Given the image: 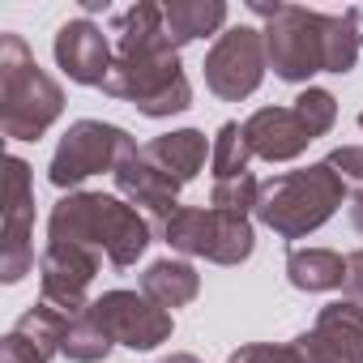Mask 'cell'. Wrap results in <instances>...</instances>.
Wrapping results in <instances>:
<instances>
[{
	"mask_svg": "<svg viewBox=\"0 0 363 363\" xmlns=\"http://www.w3.org/2000/svg\"><path fill=\"white\" fill-rule=\"evenodd\" d=\"M342 201H346V179L329 162H312V167L261 179L257 218L282 240H308L342 210Z\"/></svg>",
	"mask_w": 363,
	"mask_h": 363,
	"instance_id": "cell-1",
	"label": "cell"
},
{
	"mask_svg": "<svg viewBox=\"0 0 363 363\" xmlns=\"http://www.w3.org/2000/svg\"><path fill=\"white\" fill-rule=\"evenodd\" d=\"M65 116V90L48 77L22 35H0V133L39 141Z\"/></svg>",
	"mask_w": 363,
	"mask_h": 363,
	"instance_id": "cell-2",
	"label": "cell"
},
{
	"mask_svg": "<svg viewBox=\"0 0 363 363\" xmlns=\"http://www.w3.org/2000/svg\"><path fill=\"white\" fill-rule=\"evenodd\" d=\"M103 94L133 103L150 120H167L193 107V86L184 77L179 52L171 43L162 48H137V52H116Z\"/></svg>",
	"mask_w": 363,
	"mask_h": 363,
	"instance_id": "cell-3",
	"label": "cell"
},
{
	"mask_svg": "<svg viewBox=\"0 0 363 363\" xmlns=\"http://www.w3.org/2000/svg\"><path fill=\"white\" fill-rule=\"evenodd\" d=\"M248 9L265 18V60L274 77L308 86L316 73H325V48H320L325 13L299 5H261V0H252Z\"/></svg>",
	"mask_w": 363,
	"mask_h": 363,
	"instance_id": "cell-4",
	"label": "cell"
},
{
	"mask_svg": "<svg viewBox=\"0 0 363 363\" xmlns=\"http://www.w3.org/2000/svg\"><path fill=\"white\" fill-rule=\"evenodd\" d=\"M137 137H128V128L120 124H103V120H73L52 154V167H48V179L56 189H69L77 193V184H86L90 175H103L120 162H128L137 154Z\"/></svg>",
	"mask_w": 363,
	"mask_h": 363,
	"instance_id": "cell-5",
	"label": "cell"
},
{
	"mask_svg": "<svg viewBox=\"0 0 363 363\" xmlns=\"http://www.w3.org/2000/svg\"><path fill=\"white\" fill-rule=\"evenodd\" d=\"M206 90L223 103H244L261 90L265 82V30L257 26H231L214 39L206 52Z\"/></svg>",
	"mask_w": 363,
	"mask_h": 363,
	"instance_id": "cell-6",
	"label": "cell"
},
{
	"mask_svg": "<svg viewBox=\"0 0 363 363\" xmlns=\"http://www.w3.org/2000/svg\"><path fill=\"white\" fill-rule=\"evenodd\" d=\"M35 184L30 162L5 158V227H0V282L13 286L35 269Z\"/></svg>",
	"mask_w": 363,
	"mask_h": 363,
	"instance_id": "cell-7",
	"label": "cell"
},
{
	"mask_svg": "<svg viewBox=\"0 0 363 363\" xmlns=\"http://www.w3.org/2000/svg\"><path fill=\"white\" fill-rule=\"evenodd\" d=\"M90 312L107 329V337L128 350H154L171 342V329H175L171 312L150 303L141 291H103L99 299H90Z\"/></svg>",
	"mask_w": 363,
	"mask_h": 363,
	"instance_id": "cell-8",
	"label": "cell"
},
{
	"mask_svg": "<svg viewBox=\"0 0 363 363\" xmlns=\"http://www.w3.org/2000/svg\"><path fill=\"white\" fill-rule=\"evenodd\" d=\"M103 265V252L77 248V244H48L39 257V295L43 303L60 308L65 316H77L90 308L86 291Z\"/></svg>",
	"mask_w": 363,
	"mask_h": 363,
	"instance_id": "cell-9",
	"label": "cell"
},
{
	"mask_svg": "<svg viewBox=\"0 0 363 363\" xmlns=\"http://www.w3.org/2000/svg\"><path fill=\"white\" fill-rule=\"evenodd\" d=\"M303 363H363V308L333 299L316 312V325L291 342Z\"/></svg>",
	"mask_w": 363,
	"mask_h": 363,
	"instance_id": "cell-10",
	"label": "cell"
},
{
	"mask_svg": "<svg viewBox=\"0 0 363 363\" xmlns=\"http://www.w3.org/2000/svg\"><path fill=\"white\" fill-rule=\"evenodd\" d=\"M52 56H56V69L73 82V86H99L107 82V69L116 60V48H111V35H103L99 22L90 18H73L56 30L52 39Z\"/></svg>",
	"mask_w": 363,
	"mask_h": 363,
	"instance_id": "cell-11",
	"label": "cell"
},
{
	"mask_svg": "<svg viewBox=\"0 0 363 363\" xmlns=\"http://www.w3.org/2000/svg\"><path fill=\"white\" fill-rule=\"evenodd\" d=\"M111 179H116L120 197L154 223V235H158V231H162V223L179 210V189H184V184H179L175 175L158 171V167H154L141 150H137L128 162H120Z\"/></svg>",
	"mask_w": 363,
	"mask_h": 363,
	"instance_id": "cell-12",
	"label": "cell"
},
{
	"mask_svg": "<svg viewBox=\"0 0 363 363\" xmlns=\"http://www.w3.org/2000/svg\"><path fill=\"white\" fill-rule=\"evenodd\" d=\"M244 137L252 145V158H265V162H295L312 145L308 128L291 107H257L244 120Z\"/></svg>",
	"mask_w": 363,
	"mask_h": 363,
	"instance_id": "cell-13",
	"label": "cell"
},
{
	"mask_svg": "<svg viewBox=\"0 0 363 363\" xmlns=\"http://www.w3.org/2000/svg\"><path fill=\"white\" fill-rule=\"evenodd\" d=\"M107 201H111V193H82V189L60 197L48 214V244H77V248L99 252Z\"/></svg>",
	"mask_w": 363,
	"mask_h": 363,
	"instance_id": "cell-14",
	"label": "cell"
},
{
	"mask_svg": "<svg viewBox=\"0 0 363 363\" xmlns=\"http://www.w3.org/2000/svg\"><path fill=\"white\" fill-rule=\"evenodd\" d=\"M210 150H214V141H206L201 128H175V133H162V137H154V141L141 145V154H145L158 171L175 175L179 184H189V179H197V175L206 171Z\"/></svg>",
	"mask_w": 363,
	"mask_h": 363,
	"instance_id": "cell-15",
	"label": "cell"
},
{
	"mask_svg": "<svg viewBox=\"0 0 363 363\" xmlns=\"http://www.w3.org/2000/svg\"><path fill=\"white\" fill-rule=\"evenodd\" d=\"M141 295H145L150 303L167 308V312L189 308V303L201 295V274H197V265L184 261V257H162V261L145 265V274H141Z\"/></svg>",
	"mask_w": 363,
	"mask_h": 363,
	"instance_id": "cell-16",
	"label": "cell"
},
{
	"mask_svg": "<svg viewBox=\"0 0 363 363\" xmlns=\"http://www.w3.org/2000/svg\"><path fill=\"white\" fill-rule=\"evenodd\" d=\"M227 0H162V22L175 52L206 35H218L227 26Z\"/></svg>",
	"mask_w": 363,
	"mask_h": 363,
	"instance_id": "cell-17",
	"label": "cell"
},
{
	"mask_svg": "<svg viewBox=\"0 0 363 363\" xmlns=\"http://www.w3.org/2000/svg\"><path fill=\"white\" fill-rule=\"evenodd\" d=\"M286 282L303 295L342 291L346 282V257L333 248H291L286 257Z\"/></svg>",
	"mask_w": 363,
	"mask_h": 363,
	"instance_id": "cell-18",
	"label": "cell"
},
{
	"mask_svg": "<svg viewBox=\"0 0 363 363\" xmlns=\"http://www.w3.org/2000/svg\"><path fill=\"white\" fill-rule=\"evenodd\" d=\"M214 223H218V214L210 206H179L162 223L158 240L171 252H179V257H206L210 261V252H214Z\"/></svg>",
	"mask_w": 363,
	"mask_h": 363,
	"instance_id": "cell-19",
	"label": "cell"
},
{
	"mask_svg": "<svg viewBox=\"0 0 363 363\" xmlns=\"http://www.w3.org/2000/svg\"><path fill=\"white\" fill-rule=\"evenodd\" d=\"M320 48H325V73H350L363 48V30H359V9L346 13H325L320 26Z\"/></svg>",
	"mask_w": 363,
	"mask_h": 363,
	"instance_id": "cell-20",
	"label": "cell"
},
{
	"mask_svg": "<svg viewBox=\"0 0 363 363\" xmlns=\"http://www.w3.org/2000/svg\"><path fill=\"white\" fill-rule=\"evenodd\" d=\"M214 210V206H210ZM218 223H214V252H210V265H244L257 248V231H252V218L248 214H227V210H214Z\"/></svg>",
	"mask_w": 363,
	"mask_h": 363,
	"instance_id": "cell-21",
	"label": "cell"
},
{
	"mask_svg": "<svg viewBox=\"0 0 363 363\" xmlns=\"http://www.w3.org/2000/svg\"><path fill=\"white\" fill-rule=\"evenodd\" d=\"M111 337H107V329L94 320V312L86 308V312H77V316H69V329H65V346H60V354L69 359V363H103L107 354H111Z\"/></svg>",
	"mask_w": 363,
	"mask_h": 363,
	"instance_id": "cell-22",
	"label": "cell"
},
{
	"mask_svg": "<svg viewBox=\"0 0 363 363\" xmlns=\"http://www.w3.org/2000/svg\"><path fill=\"white\" fill-rule=\"evenodd\" d=\"M65 329H69V316L60 312V308H52V303H35V308H26L22 316H18V325H13V333H22L26 342H35L48 359H56L60 354V346H65Z\"/></svg>",
	"mask_w": 363,
	"mask_h": 363,
	"instance_id": "cell-23",
	"label": "cell"
},
{
	"mask_svg": "<svg viewBox=\"0 0 363 363\" xmlns=\"http://www.w3.org/2000/svg\"><path fill=\"white\" fill-rule=\"evenodd\" d=\"M248 162H252V145H248V137H244V124L227 120V124L214 133L210 171H214V179H235V175H248Z\"/></svg>",
	"mask_w": 363,
	"mask_h": 363,
	"instance_id": "cell-24",
	"label": "cell"
},
{
	"mask_svg": "<svg viewBox=\"0 0 363 363\" xmlns=\"http://www.w3.org/2000/svg\"><path fill=\"white\" fill-rule=\"evenodd\" d=\"M291 111L299 116V124L308 128V137H312V141H316V137H325V133L337 124V99H333L325 86H303V90L295 94Z\"/></svg>",
	"mask_w": 363,
	"mask_h": 363,
	"instance_id": "cell-25",
	"label": "cell"
},
{
	"mask_svg": "<svg viewBox=\"0 0 363 363\" xmlns=\"http://www.w3.org/2000/svg\"><path fill=\"white\" fill-rule=\"evenodd\" d=\"M257 197H261V179L252 171L235 179H214V189H210V206L227 214H257Z\"/></svg>",
	"mask_w": 363,
	"mask_h": 363,
	"instance_id": "cell-26",
	"label": "cell"
},
{
	"mask_svg": "<svg viewBox=\"0 0 363 363\" xmlns=\"http://www.w3.org/2000/svg\"><path fill=\"white\" fill-rule=\"evenodd\" d=\"M227 363H303L295 346H269V342H248L240 346Z\"/></svg>",
	"mask_w": 363,
	"mask_h": 363,
	"instance_id": "cell-27",
	"label": "cell"
},
{
	"mask_svg": "<svg viewBox=\"0 0 363 363\" xmlns=\"http://www.w3.org/2000/svg\"><path fill=\"white\" fill-rule=\"evenodd\" d=\"M0 363H52L35 342H26L22 333H5V342H0Z\"/></svg>",
	"mask_w": 363,
	"mask_h": 363,
	"instance_id": "cell-28",
	"label": "cell"
},
{
	"mask_svg": "<svg viewBox=\"0 0 363 363\" xmlns=\"http://www.w3.org/2000/svg\"><path fill=\"white\" fill-rule=\"evenodd\" d=\"M325 162H329L342 179H354V184H363V145H337Z\"/></svg>",
	"mask_w": 363,
	"mask_h": 363,
	"instance_id": "cell-29",
	"label": "cell"
},
{
	"mask_svg": "<svg viewBox=\"0 0 363 363\" xmlns=\"http://www.w3.org/2000/svg\"><path fill=\"white\" fill-rule=\"evenodd\" d=\"M342 299L363 308V248L346 257V282H342Z\"/></svg>",
	"mask_w": 363,
	"mask_h": 363,
	"instance_id": "cell-30",
	"label": "cell"
},
{
	"mask_svg": "<svg viewBox=\"0 0 363 363\" xmlns=\"http://www.w3.org/2000/svg\"><path fill=\"white\" fill-rule=\"evenodd\" d=\"M350 227H354V231L363 235V189H359V193L350 197Z\"/></svg>",
	"mask_w": 363,
	"mask_h": 363,
	"instance_id": "cell-31",
	"label": "cell"
},
{
	"mask_svg": "<svg viewBox=\"0 0 363 363\" xmlns=\"http://www.w3.org/2000/svg\"><path fill=\"white\" fill-rule=\"evenodd\" d=\"M158 363H201L197 354H184V350H179V354H167V359H158Z\"/></svg>",
	"mask_w": 363,
	"mask_h": 363,
	"instance_id": "cell-32",
	"label": "cell"
},
{
	"mask_svg": "<svg viewBox=\"0 0 363 363\" xmlns=\"http://www.w3.org/2000/svg\"><path fill=\"white\" fill-rule=\"evenodd\" d=\"M359 128H363V111H359Z\"/></svg>",
	"mask_w": 363,
	"mask_h": 363,
	"instance_id": "cell-33",
	"label": "cell"
}]
</instances>
